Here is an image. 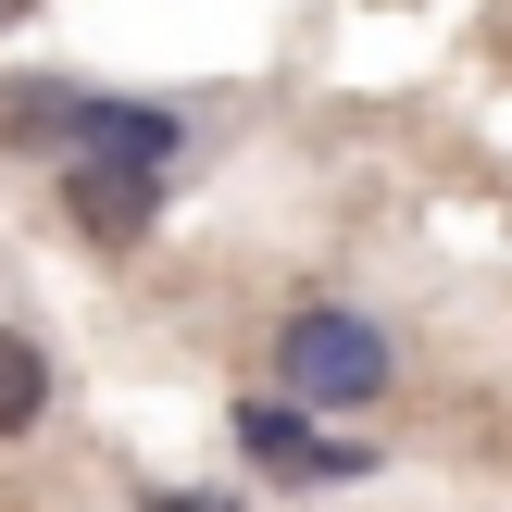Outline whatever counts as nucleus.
Listing matches in <instances>:
<instances>
[{"label": "nucleus", "instance_id": "f257e3e1", "mask_svg": "<svg viewBox=\"0 0 512 512\" xmlns=\"http://www.w3.org/2000/svg\"><path fill=\"white\" fill-rule=\"evenodd\" d=\"M275 375H288V400L363 413V400L388 388V338H375L363 313H338V300H313V313H288V325H275Z\"/></svg>", "mask_w": 512, "mask_h": 512}, {"label": "nucleus", "instance_id": "f03ea898", "mask_svg": "<svg viewBox=\"0 0 512 512\" xmlns=\"http://www.w3.org/2000/svg\"><path fill=\"white\" fill-rule=\"evenodd\" d=\"M63 213L88 225L100 250H138L150 213H163V175H150V163H100V150H75V163H63Z\"/></svg>", "mask_w": 512, "mask_h": 512}, {"label": "nucleus", "instance_id": "7ed1b4c3", "mask_svg": "<svg viewBox=\"0 0 512 512\" xmlns=\"http://www.w3.org/2000/svg\"><path fill=\"white\" fill-rule=\"evenodd\" d=\"M238 450H250L263 475H313V488H325V475H363V450L300 438V413H288V400H250V413H238Z\"/></svg>", "mask_w": 512, "mask_h": 512}, {"label": "nucleus", "instance_id": "20e7f679", "mask_svg": "<svg viewBox=\"0 0 512 512\" xmlns=\"http://www.w3.org/2000/svg\"><path fill=\"white\" fill-rule=\"evenodd\" d=\"M75 138L100 150V163H175V113H138V100H75Z\"/></svg>", "mask_w": 512, "mask_h": 512}, {"label": "nucleus", "instance_id": "39448f33", "mask_svg": "<svg viewBox=\"0 0 512 512\" xmlns=\"http://www.w3.org/2000/svg\"><path fill=\"white\" fill-rule=\"evenodd\" d=\"M38 413H50V350L25 325H0V438H25Z\"/></svg>", "mask_w": 512, "mask_h": 512}, {"label": "nucleus", "instance_id": "423d86ee", "mask_svg": "<svg viewBox=\"0 0 512 512\" xmlns=\"http://www.w3.org/2000/svg\"><path fill=\"white\" fill-rule=\"evenodd\" d=\"M75 125V88H50V75H13L0 88V138H25V150H50Z\"/></svg>", "mask_w": 512, "mask_h": 512}, {"label": "nucleus", "instance_id": "0eeeda50", "mask_svg": "<svg viewBox=\"0 0 512 512\" xmlns=\"http://www.w3.org/2000/svg\"><path fill=\"white\" fill-rule=\"evenodd\" d=\"M150 512H225V500H200V488H175V500H163V488H150Z\"/></svg>", "mask_w": 512, "mask_h": 512}, {"label": "nucleus", "instance_id": "6e6552de", "mask_svg": "<svg viewBox=\"0 0 512 512\" xmlns=\"http://www.w3.org/2000/svg\"><path fill=\"white\" fill-rule=\"evenodd\" d=\"M25 13H38V0H0V25H25Z\"/></svg>", "mask_w": 512, "mask_h": 512}]
</instances>
